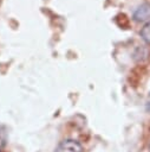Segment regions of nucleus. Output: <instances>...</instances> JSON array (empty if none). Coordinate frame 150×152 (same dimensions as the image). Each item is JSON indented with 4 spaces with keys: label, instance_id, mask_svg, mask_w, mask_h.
<instances>
[{
    "label": "nucleus",
    "instance_id": "nucleus-2",
    "mask_svg": "<svg viewBox=\"0 0 150 152\" xmlns=\"http://www.w3.org/2000/svg\"><path fill=\"white\" fill-rule=\"evenodd\" d=\"M133 19L136 21H150V2L142 4L133 13Z\"/></svg>",
    "mask_w": 150,
    "mask_h": 152
},
{
    "label": "nucleus",
    "instance_id": "nucleus-5",
    "mask_svg": "<svg viewBox=\"0 0 150 152\" xmlns=\"http://www.w3.org/2000/svg\"><path fill=\"white\" fill-rule=\"evenodd\" d=\"M0 152H1V151H0Z\"/></svg>",
    "mask_w": 150,
    "mask_h": 152
},
{
    "label": "nucleus",
    "instance_id": "nucleus-4",
    "mask_svg": "<svg viewBox=\"0 0 150 152\" xmlns=\"http://www.w3.org/2000/svg\"><path fill=\"white\" fill-rule=\"evenodd\" d=\"M4 145H5V138H4L2 133L0 132V150L4 147Z\"/></svg>",
    "mask_w": 150,
    "mask_h": 152
},
{
    "label": "nucleus",
    "instance_id": "nucleus-3",
    "mask_svg": "<svg viewBox=\"0 0 150 152\" xmlns=\"http://www.w3.org/2000/svg\"><path fill=\"white\" fill-rule=\"evenodd\" d=\"M139 34H141L142 39H143L146 44L150 45V21H148V23L142 27Z\"/></svg>",
    "mask_w": 150,
    "mask_h": 152
},
{
    "label": "nucleus",
    "instance_id": "nucleus-1",
    "mask_svg": "<svg viewBox=\"0 0 150 152\" xmlns=\"http://www.w3.org/2000/svg\"><path fill=\"white\" fill-rule=\"evenodd\" d=\"M53 152H83V147L78 141L67 139L61 141Z\"/></svg>",
    "mask_w": 150,
    "mask_h": 152
}]
</instances>
